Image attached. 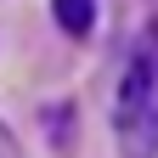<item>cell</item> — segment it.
I'll use <instances>...</instances> for the list:
<instances>
[{
	"instance_id": "1",
	"label": "cell",
	"mask_w": 158,
	"mask_h": 158,
	"mask_svg": "<svg viewBox=\"0 0 158 158\" xmlns=\"http://www.w3.org/2000/svg\"><path fill=\"white\" fill-rule=\"evenodd\" d=\"M113 135L124 147V158H158V68H152V56H135L118 79Z\"/></svg>"
},
{
	"instance_id": "2",
	"label": "cell",
	"mask_w": 158,
	"mask_h": 158,
	"mask_svg": "<svg viewBox=\"0 0 158 158\" xmlns=\"http://www.w3.org/2000/svg\"><path fill=\"white\" fill-rule=\"evenodd\" d=\"M51 11L68 34H90V23H96V0H51Z\"/></svg>"
},
{
	"instance_id": "3",
	"label": "cell",
	"mask_w": 158,
	"mask_h": 158,
	"mask_svg": "<svg viewBox=\"0 0 158 158\" xmlns=\"http://www.w3.org/2000/svg\"><path fill=\"white\" fill-rule=\"evenodd\" d=\"M0 158H11V141H6V130H0Z\"/></svg>"
}]
</instances>
